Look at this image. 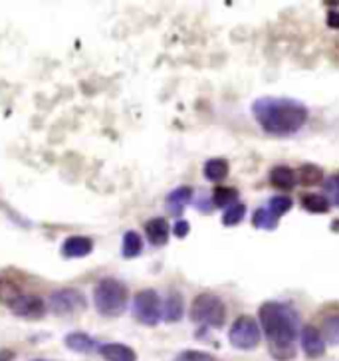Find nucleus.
I'll list each match as a JSON object with an SVG mask.
<instances>
[{
    "label": "nucleus",
    "mask_w": 339,
    "mask_h": 361,
    "mask_svg": "<svg viewBox=\"0 0 339 361\" xmlns=\"http://www.w3.org/2000/svg\"><path fill=\"white\" fill-rule=\"evenodd\" d=\"M260 329L268 341V351L276 361L296 357V341L300 336V316L292 306L282 302H264L258 310Z\"/></svg>",
    "instance_id": "f257e3e1"
},
{
    "label": "nucleus",
    "mask_w": 339,
    "mask_h": 361,
    "mask_svg": "<svg viewBox=\"0 0 339 361\" xmlns=\"http://www.w3.org/2000/svg\"><path fill=\"white\" fill-rule=\"evenodd\" d=\"M252 116L270 135L286 137L306 126L307 107L292 97H258L252 104Z\"/></svg>",
    "instance_id": "f03ea898"
},
{
    "label": "nucleus",
    "mask_w": 339,
    "mask_h": 361,
    "mask_svg": "<svg viewBox=\"0 0 339 361\" xmlns=\"http://www.w3.org/2000/svg\"><path fill=\"white\" fill-rule=\"evenodd\" d=\"M128 286L117 278H101L94 288V306L106 318H117L128 308Z\"/></svg>",
    "instance_id": "7ed1b4c3"
},
{
    "label": "nucleus",
    "mask_w": 339,
    "mask_h": 361,
    "mask_svg": "<svg viewBox=\"0 0 339 361\" xmlns=\"http://www.w3.org/2000/svg\"><path fill=\"white\" fill-rule=\"evenodd\" d=\"M191 319L209 328H223L226 322V306L221 296L212 292H202L192 300Z\"/></svg>",
    "instance_id": "20e7f679"
},
{
    "label": "nucleus",
    "mask_w": 339,
    "mask_h": 361,
    "mask_svg": "<svg viewBox=\"0 0 339 361\" xmlns=\"http://www.w3.org/2000/svg\"><path fill=\"white\" fill-rule=\"evenodd\" d=\"M133 316L143 326H157L163 319V300L155 290H141L133 298Z\"/></svg>",
    "instance_id": "39448f33"
},
{
    "label": "nucleus",
    "mask_w": 339,
    "mask_h": 361,
    "mask_svg": "<svg viewBox=\"0 0 339 361\" xmlns=\"http://www.w3.org/2000/svg\"><path fill=\"white\" fill-rule=\"evenodd\" d=\"M260 324L252 316H240L234 322L228 331V340L233 343V348L242 351H250L258 348L260 343Z\"/></svg>",
    "instance_id": "423d86ee"
},
{
    "label": "nucleus",
    "mask_w": 339,
    "mask_h": 361,
    "mask_svg": "<svg viewBox=\"0 0 339 361\" xmlns=\"http://www.w3.org/2000/svg\"><path fill=\"white\" fill-rule=\"evenodd\" d=\"M48 304L52 308L54 314H62V316H68V314H74V312H82L87 306V300L80 292V290H74V288H62V290H56L52 292V296L48 298Z\"/></svg>",
    "instance_id": "0eeeda50"
},
{
    "label": "nucleus",
    "mask_w": 339,
    "mask_h": 361,
    "mask_svg": "<svg viewBox=\"0 0 339 361\" xmlns=\"http://www.w3.org/2000/svg\"><path fill=\"white\" fill-rule=\"evenodd\" d=\"M6 306L11 308L12 314L20 316V318H40L46 312V302L38 294H24L16 292L14 296L6 302Z\"/></svg>",
    "instance_id": "6e6552de"
},
{
    "label": "nucleus",
    "mask_w": 339,
    "mask_h": 361,
    "mask_svg": "<svg viewBox=\"0 0 339 361\" xmlns=\"http://www.w3.org/2000/svg\"><path fill=\"white\" fill-rule=\"evenodd\" d=\"M300 343L302 350L309 360H318L326 353V340L316 326H304L300 331Z\"/></svg>",
    "instance_id": "1a4fd4ad"
},
{
    "label": "nucleus",
    "mask_w": 339,
    "mask_h": 361,
    "mask_svg": "<svg viewBox=\"0 0 339 361\" xmlns=\"http://www.w3.org/2000/svg\"><path fill=\"white\" fill-rule=\"evenodd\" d=\"M92 250H94V240L82 234L68 236L62 245L64 258H85L87 255H92Z\"/></svg>",
    "instance_id": "9d476101"
},
{
    "label": "nucleus",
    "mask_w": 339,
    "mask_h": 361,
    "mask_svg": "<svg viewBox=\"0 0 339 361\" xmlns=\"http://www.w3.org/2000/svg\"><path fill=\"white\" fill-rule=\"evenodd\" d=\"M145 234H147V240L153 246H165L169 243L171 226L167 223V219L157 216V219H151L145 224Z\"/></svg>",
    "instance_id": "9b49d317"
},
{
    "label": "nucleus",
    "mask_w": 339,
    "mask_h": 361,
    "mask_svg": "<svg viewBox=\"0 0 339 361\" xmlns=\"http://www.w3.org/2000/svg\"><path fill=\"white\" fill-rule=\"evenodd\" d=\"M99 355L106 361H137V353L125 343H104L99 345Z\"/></svg>",
    "instance_id": "f8f14e48"
},
{
    "label": "nucleus",
    "mask_w": 339,
    "mask_h": 361,
    "mask_svg": "<svg viewBox=\"0 0 339 361\" xmlns=\"http://www.w3.org/2000/svg\"><path fill=\"white\" fill-rule=\"evenodd\" d=\"M64 343L68 350L75 351V353H92L94 350H99L97 341L87 336L85 331H70L64 338Z\"/></svg>",
    "instance_id": "ddd939ff"
},
{
    "label": "nucleus",
    "mask_w": 339,
    "mask_h": 361,
    "mask_svg": "<svg viewBox=\"0 0 339 361\" xmlns=\"http://www.w3.org/2000/svg\"><path fill=\"white\" fill-rule=\"evenodd\" d=\"M183 314H185V300L179 292H171L169 296L163 300V319L175 324L183 318Z\"/></svg>",
    "instance_id": "4468645a"
},
{
    "label": "nucleus",
    "mask_w": 339,
    "mask_h": 361,
    "mask_svg": "<svg viewBox=\"0 0 339 361\" xmlns=\"http://www.w3.org/2000/svg\"><path fill=\"white\" fill-rule=\"evenodd\" d=\"M270 183L278 189H282V191H290L297 185V173L286 167V165H278V167L270 171Z\"/></svg>",
    "instance_id": "2eb2a0df"
},
{
    "label": "nucleus",
    "mask_w": 339,
    "mask_h": 361,
    "mask_svg": "<svg viewBox=\"0 0 339 361\" xmlns=\"http://www.w3.org/2000/svg\"><path fill=\"white\" fill-rule=\"evenodd\" d=\"M192 201V189L191 187H177L175 191L169 192L167 197V209L175 216L183 214V211L189 207V202Z\"/></svg>",
    "instance_id": "dca6fc26"
},
{
    "label": "nucleus",
    "mask_w": 339,
    "mask_h": 361,
    "mask_svg": "<svg viewBox=\"0 0 339 361\" xmlns=\"http://www.w3.org/2000/svg\"><path fill=\"white\" fill-rule=\"evenodd\" d=\"M302 207L306 209L307 213L323 214L329 211L331 201H329L326 195H316V192H309V195H304V197H302Z\"/></svg>",
    "instance_id": "f3484780"
},
{
    "label": "nucleus",
    "mask_w": 339,
    "mask_h": 361,
    "mask_svg": "<svg viewBox=\"0 0 339 361\" xmlns=\"http://www.w3.org/2000/svg\"><path fill=\"white\" fill-rule=\"evenodd\" d=\"M204 177L212 183H223L228 177V161L224 159H209L204 163Z\"/></svg>",
    "instance_id": "a211bd4d"
},
{
    "label": "nucleus",
    "mask_w": 339,
    "mask_h": 361,
    "mask_svg": "<svg viewBox=\"0 0 339 361\" xmlns=\"http://www.w3.org/2000/svg\"><path fill=\"white\" fill-rule=\"evenodd\" d=\"M143 252V240L135 231H129L123 234V240H121V255L123 258H137Z\"/></svg>",
    "instance_id": "6ab92c4d"
},
{
    "label": "nucleus",
    "mask_w": 339,
    "mask_h": 361,
    "mask_svg": "<svg viewBox=\"0 0 339 361\" xmlns=\"http://www.w3.org/2000/svg\"><path fill=\"white\" fill-rule=\"evenodd\" d=\"M238 202V191L233 187H216L212 192V204L221 207V209H228Z\"/></svg>",
    "instance_id": "aec40b11"
},
{
    "label": "nucleus",
    "mask_w": 339,
    "mask_h": 361,
    "mask_svg": "<svg viewBox=\"0 0 339 361\" xmlns=\"http://www.w3.org/2000/svg\"><path fill=\"white\" fill-rule=\"evenodd\" d=\"M278 221L280 219L268 207L256 209V213L252 214V224H254V228H260V231H274L278 226Z\"/></svg>",
    "instance_id": "412c9836"
},
{
    "label": "nucleus",
    "mask_w": 339,
    "mask_h": 361,
    "mask_svg": "<svg viewBox=\"0 0 339 361\" xmlns=\"http://www.w3.org/2000/svg\"><path fill=\"white\" fill-rule=\"evenodd\" d=\"M323 340L331 343V345H339V314L335 316H329L323 319V328L319 329Z\"/></svg>",
    "instance_id": "4be33fe9"
},
{
    "label": "nucleus",
    "mask_w": 339,
    "mask_h": 361,
    "mask_svg": "<svg viewBox=\"0 0 339 361\" xmlns=\"http://www.w3.org/2000/svg\"><path fill=\"white\" fill-rule=\"evenodd\" d=\"M297 180L302 185H318L323 180V173L318 165H304L302 169L297 171Z\"/></svg>",
    "instance_id": "5701e85b"
},
{
    "label": "nucleus",
    "mask_w": 339,
    "mask_h": 361,
    "mask_svg": "<svg viewBox=\"0 0 339 361\" xmlns=\"http://www.w3.org/2000/svg\"><path fill=\"white\" fill-rule=\"evenodd\" d=\"M244 214H246V204H242V202H236V204H233V207L224 209L223 224L224 226H236V224L242 223Z\"/></svg>",
    "instance_id": "b1692460"
},
{
    "label": "nucleus",
    "mask_w": 339,
    "mask_h": 361,
    "mask_svg": "<svg viewBox=\"0 0 339 361\" xmlns=\"http://www.w3.org/2000/svg\"><path fill=\"white\" fill-rule=\"evenodd\" d=\"M292 204L294 202H292V199H288V197H272L270 202H268V209L280 219V216H284L292 209Z\"/></svg>",
    "instance_id": "393cba45"
},
{
    "label": "nucleus",
    "mask_w": 339,
    "mask_h": 361,
    "mask_svg": "<svg viewBox=\"0 0 339 361\" xmlns=\"http://www.w3.org/2000/svg\"><path fill=\"white\" fill-rule=\"evenodd\" d=\"M326 192H328V199H331V202L339 207V173L331 175L326 180Z\"/></svg>",
    "instance_id": "a878e982"
},
{
    "label": "nucleus",
    "mask_w": 339,
    "mask_h": 361,
    "mask_svg": "<svg viewBox=\"0 0 339 361\" xmlns=\"http://www.w3.org/2000/svg\"><path fill=\"white\" fill-rule=\"evenodd\" d=\"M180 361H216L214 355L207 353V351H199V350H185L179 355Z\"/></svg>",
    "instance_id": "bb28decb"
},
{
    "label": "nucleus",
    "mask_w": 339,
    "mask_h": 361,
    "mask_svg": "<svg viewBox=\"0 0 339 361\" xmlns=\"http://www.w3.org/2000/svg\"><path fill=\"white\" fill-rule=\"evenodd\" d=\"M189 231H191V224L187 223L185 219L177 221L175 226H173V233H175V236H179V238H185V236L189 234Z\"/></svg>",
    "instance_id": "cd10ccee"
},
{
    "label": "nucleus",
    "mask_w": 339,
    "mask_h": 361,
    "mask_svg": "<svg viewBox=\"0 0 339 361\" xmlns=\"http://www.w3.org/2000/svg\"><path fill=\"white\" fill-rule=\"evenodd\" d=\"M328 26L329 28H339V11H329Z\"/></svg>",
    "instance_id": "c85d7f7f"
},
{
    "label": "nucleus",
    "mask_w": 339,
    "mask_h": 361,
    "mask_svg": "<svg viewBox=\"0 0 339 361\" xmlns=\"http://www.w3.org/2000/svg\"><path fill=\"white\" fill-rule=\"evenodd\" d=\"M11 360H12L11 351H2V353H0V361H11Z\"/></svg>",
    "instance_id": "c756f323"
},
{
    "label": "nucleus",
    "mask_w": 339,
    "mask_h": 361,
    "mask_svg": "<svg viewBox=\"0 0 339 361\" xmlns=\"http://www.w3.org/2000/svg\"><path fill=\"white\" fill-rule=\"evenodd\" d=\"M331 231H333V233H338V234H339V219H335V221L331 223Z\"/></svg>",
    "instance_id": "7c9ffc66"
},
{
    "label": "nucleus",
    "mask_w": 339,
    "mask_h": 361,
    "mask_svg": "<svg viewBox=\"0 0 339 361\" xmlns=\"http://www.w3.org/2000/svg\"><path fill=\"white\" fill-rule=\"evenodd\" d=\"M32 361H52V360H32Z\"/></svg>",
    "instance_id": "2f4dec72"
}]
</instances>
